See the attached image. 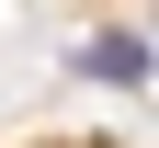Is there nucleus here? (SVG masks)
Segmentation results:
<instances>
[{
    "instance_id": "1",
    "label": "nucleus",
    "mask_w": 159,
    "mask_h": 148,
    "mask_svg": "<svg viewBox=\"0 0 159 148\" xmlns=\"http://www.w3.org/2000/svg\"><path fill=\"white\" fill-rule=\"evenodd\" d=\"M80 80H102V91H136V80H148V46H136V34H91V46H80Z\"/></svg>"
}]
</instances>
